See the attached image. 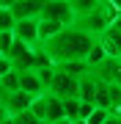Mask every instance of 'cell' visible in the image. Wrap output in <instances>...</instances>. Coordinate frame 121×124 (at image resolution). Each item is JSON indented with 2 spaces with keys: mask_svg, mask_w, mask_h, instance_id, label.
Listing matches in <instances>:
<instances>
[{
  "mask_svg": "<svg viewBox=\"0 0 121 124\" xmlns=\"http://www.w3.org/2000/svg\"><path fill=\"white\" fill-rule=\"evenodd\" d=\"M0 124H14V119H11V116H8V119H3V121H0Z\"/></svg>",
  "mask_w": 121,
  "mask_h": 124,
  "instance_id": "27",
  "label": "cell"
},
{
  "mask_svg": "<svg viewBox=\"0 0 121 124\" xmlns=\"http://www.w3.org/2000/svg\"><path fill=\"white\" fill-rule=\"evenodd\" d=\"M44 94H52L55 99H69V97H77V80L55 69V72H52V80H50V85H47V91H44Z\"/></svg>",
  "mask_w": 121,
  "mask_h": 124,
  "instance_id": "3",
  "label": "cell"
},
{
  "mask_svg": "<svg viewBox=\"0 0 121 124\" xmlns=\"http://www.w3.org/2000/svg\"><path fill=\"white\" fill-rule=\"evenodd\" d=\"M61 105H63V119H69V121H80V99H77V97L61 99Z\"/></svg>",
  "mask_w": 121,
  "mask_h": 124,
  "instance_id": "14",
  "label": "cell"
},
{
  "mask_svg": "<svg viewBox=\"0 0 121 124\" xmlns=\"http://www.w3.org/2000/svg\"><path fill=\"white\" fill-rule=\"evenodd\" d=\"M107 110H102V108H94V110H91L88 113V119H85L83 124H105V121H107Z\"/></svg>",
  "mask_w": 121,
  "mask_h": 124,
  "instance_id": "16",
  "label": "cell"
},
{
  "mask_svg": "<svg viewBox=\"0 0 121 124\" xmlns=\"http://www.w3.org/2000/svg\"><path fill=\"white\" fill-rule=\"evenodd\" d=\"M44 3L47 0H17V3H11L8 11H11L14 22H17V19H39Z\"/></svg>",
  "mask_w": 121,
  "mask_h": 124,
  "instance_id": "6",
  "label": "cell"
},
{
  "mask_svg": "<svg viewBox=\"0 0 121 124\" xmlns=\"http://www.w3.org/2000/svg\"><path fill=\"white\" fill-rule=\"evenodd\" d=\"M11 119H14V124H39V119L30 110H25V113H19V116H11Z\"/></svg>",
  "mask_w": 121,
  "mask_h": 124,
  "instance_id": "19",
  "label": "cell"
},
{
  "mask_svg": "<svg viewBox=\"0 0 121 124\" xmlns=\"http://www.w3.org/2000/svg\"><path fill=\"white\" fill-rule=\"evenodd\" d=\"M6 72H11V63L6 61V58H0V77H3Z\"/></svg>",
  "mask_w": 121,
  "mask_h": 124,
  "instance_id": "21",
  "label": "cell"
},
{
  "mask_svg": "<svg viewBox=\"0 0 121 124\" xmlns=\"http://www.w3.org/2000/svg\"><path fill=\"white\" fill-rule=\"evenodd\" d=\"M30 102H33V97H28V94H22V91H14V94H6L0 105L6 108L8 116H19V113H25L28 108H30Z\"/></svg>",
  "mask_w": 121,
  "mask_h": 124,
  "instance_id": "7",
  "label": "cell"
},
{
  "mask_svg": "<svg viewBox=\"0 0 121 124\" xmlns=\"http://www.w3.org/2000/svg\"><path fill=\"white\" fill-rule=\"evenodd\" d=\"M58 72H63V75H69V77H80V75H85V72H88V63L85 61H66V63H58V66H55Z\"/></svg>",
  "mask_w": 121,
  "mask_h": 124,
  "instance_id": "11",
  "label": "cell"
},
{
  "mask_svg": "<svg viewBox=\"0 0 121 124\" xmlns=\"http://www.w3.org/2000/svg\"><path fill=\"white\" fill-rule=\"evenodd\" d=\"M39 124H50V121H39Z\"/></svg>",
  "mask_w": 121,
  "mask_h": 124,
  "instance_id": "28",
  "label": "cell"
},
{
  "mask_svg": "<svg viewBox=\"0 0 121 124\" xmlns=\"http://www.w3.org/2000/svg\"><path fill=\"white\" fill-rule=\"evenodd\" d=\"M105 124H121V119H116V116H107V121Z\"/></svg>",
  "mask_w": 121,
  "mask_h": 124,
  "instance_id": "24",
  "label": "cell"
},
{
  "mask_svg": "<svg viewBox=\"0 0 121 124\" xmlns=\"http://www.w3.org/2000/svg\"><path fill=\"white\" fill-rule=\"evenodd\" d=\"M105 58H107V53H105V47L99 44V41H94V47H91V53L85 55V63H88V66H96V63H102Z\"/></svg>",
  "mask_w": 121,
  "mask_h": 124,
  "instance_id": "15",
  "label": "cell"
},
{
  "mask_svg": "<svg viewBox=\"0 0 121 124\" xmlns=\"http://www.w3.org/2000/svg\"><path fill=\"white\" fill-rule=\"evenodd\" d=\"M107 6H110L116 14H121V0H107Z\"/></svg>",
  "mask_w": 121,
  "mask_h": 124,
  "instance_id": "23",
  "label": "cell"
},
{
  "mask_svg": "<svg viewBox=\"0 0 121 124\" xmlns=\"http://www.w3.org/2000/svg\"><path fill=\"white\" fill-rule=\"evenodd\" d=\"M94 110V105H88V102H80V121L88 119V113Z\"/></svg>",
  "mask_w": 121,
  "mask_h": 124,
  "instance_id": "20",
  "label": "cell"
},
{
  "mask_svg": "<svg viewBox=\"0 0 121 124\" xmlns=\"http://www.w3.org/2000/svg\"><path fill=\"white\" fill-rule=\"evenodd\" d=\"M39 19H55V22H61L63 28H72L74 14H72V8H69L66 0H47Z\"/></svg>",
  "mask_w": 121,
  "mask_h": 124,
  "instance_id": "4",
  "label": "cell"
},
{
  "mask_svg": "<svg viewBox=\"0 0 121 124\" xmlns=\"http://www.w3.org/2000/svg\"><path fill=\"white\" fill-rule=\"evenodd\" d=\"M11 3H17V0H11Z\"/></svg>",
  "mask_w": 121,
  "mask_h": 124,
  "instance_id": "29",
  "label": "cell"
},
{
  "mask_svg": "<svg viewBox=\"0 0 121 124\" xmlns=\"http://www.w3.org/2000/svg\"><path fill=\"white\" fill-rule=\"evenodd\" d=\"M11 44H14V36H11V33H0V58L8 55Z\"/></svg>",
  "mask_w": 121,
  "mask_h": 124,
  "instance_id": "18",
  "label": "cell"
},
{
  "mask_svg": "<svg viewBox=\"0 0 121 124\" xmlns=\"http://www.w3.org/2000/svg\"><path fill=\"white\" fill-rule=\"evenodd\" d=\"M11 28H14L11 11H8V8H0V33H11Z\"/></svg>",
  "mask_w": 121,
  "mask_h": 124,
  "instance_id": "17",
  "label": "cell"
},
{
  "mask_svg": "<svg viewBox=\"0 0 121 124\" xmlns=\"http://www.w3.org/2000/svg\"><path fill=\"white\" fill-rule=\"evenodd\" d=\"M113 19H116V11H113L107 3H102V6H96L94 11L83 14V17H77L74 22H72V28H77V31H83V33H88V36H94V39H99V36L110 28Z\"/></svg>",
  "mask_w": 121,
  "mask_h": 124,
  "instance_id": "2",
  "label": "cell"
},
{
  "mask_svg": "<svg viewBox=\"0 0 121 124\" xmlns=\"http://www.w3.org/2000/svg\"><path fill=\"white\" fill-rule=\"evenodd\" d=\"M63 31L61 22H55V19H36V33H39V47L44 44V41H50L52 36H58Z\"/></svg>",
  "mask_w": 121,
  "mask_h": 124,
  "instance_id": "9",
  "label": "cell"
},
{
  "mask_svg": "<svg viewBox=\"0 0 121 124\" xmlns=\"http://www.w3.org/2000/svg\"><path fill=\"white\" fill-rule=\"evenodd\" d=\"M3 119H8V113H6V108L0 105V121H3Z\"/></svg>",
  "mask_w": 121,
  "mask_h": 124,
  "instance_id": "25",
  "label": "cell"
},
{
  "mask_svg": "<svg viewBox=\"0 0 121 124\" xmlns=\"http://www.w3.org/2000/svg\"><path fill=\"white\" fill-rule=\"evenodd\" d=\"M94 41H96L94 36L77 31V28H63L58 36H52L50 41L41 44V53L47 55V61L52 66L66 63V61H85V55L91 53Z\"/></svg>",
  "mask_w": 121,
  "mask_h": 124,
  "instance_id": "1",
  "label": "cell"
},
{
  "mask_svg": "<svg viewBox=\"0 0 121 124\" xmlns=\"http://www.w3.org/2000/svg\"><path fill=\"white\" fill-rule=\"evenodd\" d=\"M11 36L17 41H22V44H28L30 50L39 47V33H36V19H17L11 28Z\"/></svg>",
  "mask_w": 121,
  "mask_h": 124,
  "instance_id": "5",
  "label": "cell"
},
{
  "mask_svg": "<svg viewBox=\"0 0 121 124\" xmlns=\"http://www.w3.org/2000/svg\"><path fill=\"white\" fill-rule=\"evenodd\" d=\"M116 85H121V58H116Z\"/></svg>",
  "mask_w": 121,
  "mask_h": 124,
  "instance_id": "22",
  "label": "cell"
},
{
  "mask_svg": "<svg viewBox=\"0 0 121 124\" xmlns=\"http://www.w3.org/2000/svg\"><path fill=\"white\" fill-rule=\"evenodd\" d=\"M52 124H74V121H69V119H58V121H52Z\"/></svg>",
  "mask_w": 121,
  "mask_h": 124,
  "instance_id": "26",
  "label": "cell"
},
{
  "mask_svg": "<svg viewBox=\"0 0 121 124\" xmlns=\"http://www.w3.org/2000/svg\"><path fill=\"white\" fill-rule=\"evenodd\" d=\"M19 91L28 94V97H33V99L44 94V85L39 83L36 72H19Z\"/></svg>",
  "mask_w": 121,
  "mask_h": 124,
  "instance_id": "8",
  "label": "cell"
},
{
  "mask_svg": "<svg viewBox=\"0 0 121 124\" xmlns=\"http://www.w3.org/2000/svg\"><path fill=\"white\" fill-rule=\"evenodd\" d=\"M14 91H19V75L11 69V72H6L0 77V94L6 97V94H14Z\"/></svg>",
  "mask_w": 121,
  "mask_h": 124,
  "instance_id": "13",
  "label": "cell"
},
{
  "mask_svg": "<svg viewBox=\"0 0 121 124\" xmlns=\"http://www.w3.org/2000/svg\"><path fill=\"white\" fill-rule=\"evenodd\" d=\"M63 119V105H61V99H55L52 94H44V121H58Z\"/></svg>",
  "mask_w": 121,
  "mask_h": 124,
  "instance_id": "10",
  "label": "cell"
},
{
  "mask_svg": "<svg viewBox=\"0 0 121 124\" xmlns=\"http://www.w3.org/2000/svg\"><path fill=\"white\" fill-rule=\"evenodd\" d=\"M66 3H69V8H72L74 19H77V17H83V14H88V11H94L96 6H102L99 0H66Z\"/></svg>",
  "mask_w": 121,
  "mask_h": 124,
  "instance_id": "12",
  "label": "cell"
}]
</instances>
